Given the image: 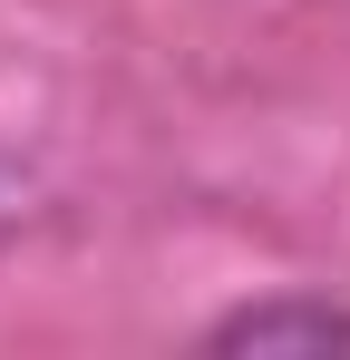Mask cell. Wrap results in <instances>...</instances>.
I'll return each instance as SVG.
<instances>
[{"mask_svg": "<svg viewBox=\"0 0 350 360\" xmlns=\"http://www.w3.org/2000/svg\"><path fill=\"white\" fill-rule=\"evenodd\" d=\"M205 351H350V302H321V292H263L243 302V311H224L214 331H205Z\"/></svg>", "mask_w": 350, "mask_h": 360, "instance_id": "1", "label": "cell"}]
</instances>
